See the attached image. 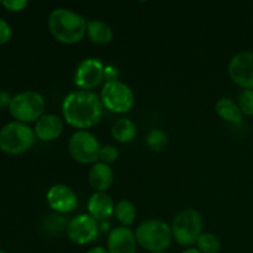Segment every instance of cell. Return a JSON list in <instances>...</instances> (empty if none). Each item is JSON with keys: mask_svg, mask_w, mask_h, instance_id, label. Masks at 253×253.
I'll use <instances>...</instances> for the list:
<instances>
[{"mask_svg": "<svg viewBox=\"0 0 253 253\" xmlns=\"http://www.w3.org/2000/svg\"><path fill=\"white\" fill-rule=\"evenodd\" d=\"M44 99L36 91H22L10 99V114L20 123L37 121L44 113Z\"/></svg>", "mask_w": 253, "mask_h": 253, "instance_id": "5b68a950", "label": "cell"}, {"mask_svg": "<svg viewBox=\"0 0 253 253\" xmlns=\"http://www.w3.org/2000/svg\"><path fill=\"white\" fill-rule=\"evenodd\" d=\"M182 253H202V252H200L197 247H189V249L184 250Z\"/></svg>", "mask_w": 253, "mask_h": 253, "instance_id": "f1b7e54d", "label": "cell"}, {"mask_svg": "<svg viewBox=\"0 0 253 253\" xmlns=\"http://www.w3.org/2000/svg\"><path fill=\"white\" fill-rule=\"evenodd\" d=\"M4 5L5 9H7L9 11H21L25 7L29 5V2L26 0H4L1 2Z\"/></svg>", "mask_w": 253, "mask_h": 253, "instance_id": "484cf974", "label": "cell"}, {"mask_svg": "<svg viewBox=\"0 0 253 253\" xmlns=\"http://www.w3.org/2000/svg\"><path fill=\"white\" fill-rule=\"evenodd\" d=\"M153 253H165V252H153Z\"/></svg>", "mask_w": 253, "mask_h": 253, "instance_id": "4dcf8cb0", "label": "cell"}, {"mask_svg": "<svg viewBox=\"0 0 253 253\" xmlns=\"http://www.w3.org/2000/svg\"><path fill=\"white\" fill-rule=\"evenodd\" d=\"M90 187L98 193H105L114 183V172L110 166L104 162L94 163L88 174Z\"/></svg>", "mask_w": 253, "mask_h": 253, "instance_id": "2e32d148", "label": "cell"}, {"mask_svg": "<svg viewBox=\"0 0 253 253\" xmlns=\"http://www.w3.org/2000/svg\"><path fill=\"white\" fill-rule=\"evenodd\" d=\"M173 239L182 246H192L203 234V217L194 209H185L175 215L172 222Z\"/></svg>", "mask_w": 253, "mask_h": 253, "instance_id": "8992f818", "label": "cell"}, {"mask_svg": "<svg viewBox=\"0 0 253 253\" xmlns=\"http://www.w3.org/2000/svg\"><path fill=\"white\" fill-rule=\"evenodd\" d=\"M0 253H6V252H4V251H1V250H0Z\"/></svg>", "mask_w": 253, "mask_h": 253, "instance_id": "f546056e", "label": "cell"}, {"mask_svg": "<svg viewBox=\"0 0 253 253\" xmlns=\"http://www.w3.org/2000/svg\"><path fill=\"white\" fill-rule=\"evenodd\" d=\"M119 72L118 69L114 66H106L105 67V81L111 82V81H118Z\"/></svg>", "mask_w": 253, "mask_h": 253, "instance_id": "4316f807", "label": "cell"}, {"mask_svg": "<svg viewBox=\"0 0 253 253\" xmlns=\"http://www.w3.org/2000/svg\"><path fill=\"white\" fill-rule=\"evenodd\" d=\"M237 105L244 115H253V89H245L241 91V94L239 95V100H237Z\"/></svg>", "mask_w": 253, "mask_h": 253, "instance_id": "603a6c76", "label": "cell"}, {"mask_svg": "<svg viewBox=\"0 0 253 253\" xmlns=\"http://www.w3.org/2000/svg\"><path fill=\"white\" fill-rule=\"evenodd\" d=\"M63 121L56 114H43L36 121L34 132L40 141L51 142L57 140L63 132Z\"/></svg>", "mask_w": 253, "mask_h": 253, "instance_id": "5bb4252c", "label": "cell"}, {"mask_svg": "<svg viewBox=\"0 0 253 253\" xmlns=\"http://www.w3.org/2000/svg\"><path fill=\"white\" fill-rule=\"evenodd\" d=\"M86 35H88L89 40L93 43L100 44V46L110 43L114 37L113 29L110 27V25L101 21V20H90V21H88Z\"/></svg>", "mask_w": 253, "mask_h": 253, "instance_id": "e0dca14e", "label": "cell"}, {"mask_svg": "<svg viewBox=\"0 0 253 253\" xmlns=\"http://www.w3.org/2000/svg\"><path fill=\"white\" fill-rule=\"evenodd\" d=\"M100 232L99 222L89 214L74 216L67 226L69 240L77 245H88L95 241Z\"/></svg>", "mask_w": 253, "mask_h": 253, "instance_id": "30bf717a", "label": "cell"}, {"mask_svg": "<svg viewBox=\"0 0 253 253\" xmlns=\"http://www.w3.org/2000/svg\"><path fill=\"white\" fill-rule=\"evenodd\" d=\"M229 74L236 85L245 89H253V53L240 52L232 57L229 64Z\"/></svg>", "mask_w": 253, "mask_h": 253, "instance_id": "8fae6325", "label": "cell"}, {"mask_svg": "<svg viewBox=\"0 0 253 253\" xmlns=\"http://www.w3.org/2000/svg\"><path fill=\"white\" fill-rule=\"evenodd\" d=\"M146 143H147L148 148H150L151 151H155V152H161V151L165 150L166 146L168 145L167 135H166L162 130L153 128V130H151L150 132L147 133V137H146Z\"/></svg>", "mask_w": 253, "mask_h": 253, "instance_id": "7402d4cb", "label": "cell"}, {"mask_svg": "<svg viewBox=\"0 0 253 253\" xmlns=\"http://www.w3.org/2000/svg\"><path fill=\"white\" fill-rule=\"evenodd\" d=\"M103 106L111 113H128L135 105V94L124 82H105L100 93Z\"/></svg>", "mask_w": 253, "mask_h": 253, "instance_id": "52a82bcc", "label": "cell"}, {"mask_svg": "<svg viewBox=\"0 0 253 253\" xmlns=\"http://www.w3.org/2000/svg\"><path fill=\"white\" fill-rule=\"evenodd\" d=\"M135 236L137 245L151 253L163 252L170 246L173 240L172 227L161 220L142 222L136 229Z\"/></svg>", "mask_w": 253, "mask_h": 253, "instance_id": "3957f363", "label": "cell"}, {"mask_svg": "<svg viewBox=\"0 0 253 253\" xmlns=\"http://www.w3.org/2000/svg\"><path fill=\"white\" fill-rule=\"evenodd\" d=\"M103 110L100 96L93 91H73L62 103V114L66 123L79 130L95 126L103 116Z\"/></svg>", "mask_w": 253, "mask_h": 253, "instance_id": "6da1fadb", "label": "cell"}, {"mask_svg": "<svg viewBox=\"0 0 253 253\" xmlns=\"http://www.w3.org/2000/svg\"><path fill=\"white\" fill-rule=\"evenodd\" d=\"M86 253H109V251L108 249H105V247L98 246V247H93V249H90Z\"/></svg>", "mask_w": 253, "mask_h": 253, "instance_id": "83f0119b", "label": "cell"}, {"mask_svg": "<svg viewBox=\"0 0 253 253\" xmlns=\"http://www.w3.org/2000/svg\"><path fill=\"white\" fill-rule=\"evenodd\" d=\"M36 135L26 124L11 121L0 130V148L7 155L17 156L27 152L35 145Z\"/></svg>", "mask_w": 253, "mask_h": 253, "instance_id": "277c9868", "label": "cell"}, {"mask_svg": "<svg viewBox=\"0 0 253 253\" xmlns=\"http://www.w3.org/2000/svg\"><path fill=\"white\" fill-rule=\"evenodd\" d=\"M11 35L12 30L9 22H6L4 19L0 17V44H4L6 42H9V40L11 39Z\"/></svg>", "mask_w": 253, "mask_h": 253, "instance_id": "d4e9b609", "label": "cell"}, {"mask_svg": "<svg viewBox=\"0 0 253 253\" xmlns=\"http://www.w3.org/2000/svg\"><path fill=\"white\" fill-rule=\"evenodd\" d=\"M114 214H115L116 219L120 222L121 226L130 227L135 222L137 211H136L135 205L131 202H128V200H120L115 205V211H114Z\"/></svg>", "mask_w": 253, "mask_h": 253, "instance_id": "ffe728a7", "label": "cell"}, {"mask_svg": "<svg viewBox=\"0 0 253 253\" xmlns=\"http://www.w3.org/2000/svg\"><path fill=\"white\" fill-rule=\"evenodd\" d=\"M109 253H136L137 241L135 232L130 227L119 226L110 231L108 236Z\"/></svg>", "mask_w": 253, "mask_h": 253, "instance_id": "4fadbf2b", "label": "cell"}, {"mask_svg": "<svg viewBox=\"0 0 253 253\" xmlns=\"http://www.w3.org/2000/svg\"><path fill=\"white\" fill-rule=\"evenodd\" d=\"M100 148L99 141L89 131L78 130L69 138L68 151L72 158L83 165L98 162Z\"/></svg>", "mask_w": 253, "mask_h": 253, "instance_id": "ba28073f", "label": "cell"}, {"mask_svg": "<svg viewBox=\"0 0 253 253\" xmlns=\"http://www.w3.org/2000/svg\"><path fill=\"white\" fill-rule=\"evenodd\" d=\"M115 211V204L106 193L95 192L88 200V212L96 221H105Z\"/></svg>", "mask_w": 253, "mask_h": 253, "instance_id": "9a60e30c", "label": "cell"}, {"mask_svg": "<svg viewBox=\"0 0 253 253\" xmlns=\"http://www.w3.org/2000/svg\"><path fill=\"white\" fill-rule=\"evenodd\" d=\"M86 25L82 15L73 10L58 7L48 16V29L52 36L64 44H73L82 41L86 35Z\"/></svg>", "mask_w": 253, "mask_h": 253, "instance_id": "7a4b0ae2", "label": "cell"}, {"mask_svg": "<svg viewBox=\"0 0 253 253\" xmlns=\"http://www.w3.org/2000/svg\"><path fill=\"white\" fill-rule=\"evenodd\" d=\"M119 157V152L116 150L115 146L106 145L103 146L100 148V152H99V160H101V162L106 163V165H110V163L115 162Z\"/></svg>", "mask_w": 253, "mask_h": 253, "instance_id": "cb8c5ba5", "label": "cell"}, {"mask_svg": "<svg viewBox=\"0 0 253 253\" xmlns=\"http://www.w3.org/2000/svg\"><path fill=\"white\" fill-rule=\"evenodd\" d=\"M216 113L219 114L222 120L231 124H240L242 121V115L244 114L240 110L236 101L229 98H221L216 103Z\"/></svg>", "mask_w": 253, "mask_h": 253, "instance_id": "d6986e66", "label": "cell"}, {"mask_svg": "<svg viewBox=\"0 0 253 253\" xmlns=\"http://www.w3.org/2000/svg\"><path fill=\"white\" fill-rule=\"evenodd\" d=\"M0 4H1V1H0Z\"/></svg>", "mask_w": 253, "mask_h": 253, "instance_id": "1f68e13d", "label": "cell"}, {"mask_svg": "<svg viewBox=\"0 0 253 253\" xmlns=\"http://www.w3.org/2000/svg\"><path fill=\"white\" fill-rule=\"evenodd\" d=\"M49 208L57 214L73 211L78 205V197L71 187L66 184H54L46 194Z\"/></svg>", "mask_w": 253, "mask_h": 253, "instance_id": "7c38bea8", "label": "cell"}, {"mask_svg": "<svg viewBox=\"0 0 253 253\" xmlns=\"http://www.w3.org/2000/svg\"><path fill=\"white\" fill-rule=\"evenodd\" d=\"M111 135L118 142H132L137 136V126L130 119L121 118L114 123L113 127H111Z\"/></svg>", "mask_w": 253, "mask_h": 253, "instance_id": "ac0fdd59", "label": "cell"}, {"mask_svg": "<svg viewBox=\"0 0 253 253\" xmlns=\"http://www.w3.org/2000/svg\"><path fill=\"white\" fill-rule=\"evenodd\" d=\"M73 79L79 89L90 91L105 79V66L99 58L89 57L77 66Z\"/></svg>", "mask_w": 253, "mask_h": 253, "instance_id": "9c48e42d", "label": "cell"}, {"mask_svg": "<svg viewBox=\"0 0 253 253\" xmlns=\"http://www.w3.org/2000/svg\"><path fill=\"white\" fill-rule=\"evenodd\" d=\"M221 247L219 237L210 232H203L197 240V249L202 253H217Z\"/></svg>", "mask_w": 253, "mask_h": 253, "instance_id": "44dd1931", "label": "cell"}]
</instances>
